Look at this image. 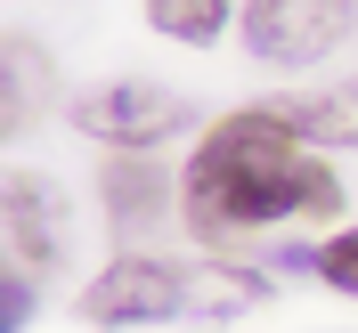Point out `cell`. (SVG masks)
<instances>
[{"label":"cell","mask_w":358,"mask_h":333,"mask_svg":"<svg viewBox=\"0 0 358 333\" xmlns=\"http://www.w3.org/2000/svg\"><path fill=\"white\" fill-rule=\"evenodd\" d=\"M179 212L196 236H252L277 220H342V179L326 171L310 138H293L277 122V106H245L196 138L187 179H179Z\"/></svg>","instance_id":"1"},{"label":"cell","mask_w":358,"mask_h":333,"mask_svg":"<svg viewBox=\"0 0 358 333\" xmlns=\"http://www.w3.org/2000/svg\"><path fill=\"white\" fill-rule=\"evenodd\" d=\"M268 285L252 268L228 260H163V252H131L90 276L82 317L90 325H220V317H252Z\"/></svg>","instance_id":"2"},{"label":"cell","mask_w":358,"mask_h":333,"mask_svg":"<svg viewBox=\"0 0 358 333\" xmlns=\"http://www.w3.org/2000/svg\"><path fill=\"white\" fill-rule=\"evenodd\" d=\"M358 33V0H245V49L261 66H317Z\"/></svg>","instance_id":"3"},{"label":"cell","mask_w":358,"mask_h":333,"mask_svg":"<svg viewBox=\"0 0 358 333\" xmlns=\"http://www.w3.org/2000/svg\"><path fill=\"white\" fill-rule=\"evenodd\" d=\"M187 122V106H179L163 82H98L73 98V131L106 138L114 155H138V147H163V138Z\"/></svg>","instance_id":"4"},{"label":"cell","mask_w":358,"mask_h":333,"mask_svg":"<svg viewBox=\"0 0 358 333\" xmlns=\"http://www.w3.org/2000/svg\"><path fill=\"white\" fill-rule=\"evenodd\" d=\"M0 228H8V268L66 260V203L49 195L33 171H8V187H0Z\"/></svg>","instance_id":"5"},{"label":"cell","mask_w":358,"mask_h":333,"mask_svg":"<svg viewBox=\"0 0 358 333\" xmlns=\"http://www.w3.org/2000/svg\"><path fill=\"white\" fill-rule=\"evenodd\" d=\"M277 122L293 138H310L317 155L326 147H358V82H334V89H301V98H268Z\"/></svg>","instance_id":"6"},{"label":"cell","mask_w":358,"mask_h":333,"mask_svg":"<svg viewBox=\"0 0 358 333\" xmlns=\"http://www.w3.org/2000/svg\"><path fill=\"white\" fill-rule=\"evenodd\" d=\"M163 195H171V179H163L155 163H138V155H114L106 171H98V203H106V220H114V228L155 220Z\"/></svg>","instance_id":"7"},{"label":"cell","mask_w":358,"mask_h":333,"mask_svg":"<svg viewBox=\"0 0 358 333\" xmlns=\"http://www.w3.org/2000/svg\"><path fill=\"white\" fill-rule=\"evenodd\" d=\"M228 8H236V0H147V24H155L163 41H212V33H220L228 24Z\"/></svg>","instance_id":"8"},{"label":"cell","mask_w":358,"mask_h":333,"mask_svg":"<svg viewBox=\"0 0 358 333\" xmlns=\"http://www.w3.org/2000/svg\"><path fill=\"white\" fill-rule=\"evenodd\" d=\"M33 122V33H8V131Z\"/></svg>","instance_id":"9"},{"label":"cell","mask_w":358,"mask_h":333,"mask_svg":"<svg viewBox=\"0 0 358 333\" xmlns=\"http://www.w3.org/2000/svg\"><path fill=\"white\" fill-rule=\"evenodd\" d=\"M310 268L326 276L334 293H358V228H342V236H326V244L310 252Z\"/></svg>","instance_id":"10"},{"label":"cell","mask_w":358,"mask_h":333,"mask_svg":"<svg viewBox=\"0 0 358 333\" xmlns=\"http://www.w3.org/2000/svg\"><path fill=\"white\" fill-rule=\"evenodd\" d=\"M0 293H8L0 325H8V333H24V317H33V268H8V285H0Z\"/></svg>","instance_id":"11"}]
</instances>
